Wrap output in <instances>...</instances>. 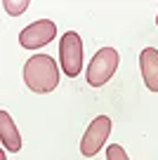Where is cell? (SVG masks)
Masks as SVG:
<instances>
[{
	"mask_svg": "<svg viewBox=\"0 0 158 160\" xmlns=\"http://www.w3.org/2000/svg\"><path fill=\"white\" fill-rule=\"evenodd\" d=\"M24 82L29 90L47 94L59 85V68L50 54H35L24 64Z\"/></svg>",
	"mask_w": 158,
	"mask_h": 160,
	"instance_id": "6da1fadb",
	"label": "cell"
},
{
	"mask_svg": "<svg viewBox=\"0 0 158 160\" xmlns=\"http://www.w3.org/2000/svg\"><path fill=\"white\" fill-rule=\"evenodd\" d=\"M118 61H120V57L113 47H102L87 66V85L102 87L104 82H109L113 78L116 68H118Z\"/></svg>",
	"mask_w": 158,
	"mask_h": 160,
	"instance_id": "7a4b0ae2",
	"label": "cell"
},
{
	"mask_svg": "<svg viewBox=\"0 0 158 160\" xmlns=\"http://www.w3.org/2000/svg\"><path fill=\"white\" fill-rule=\"evenodd\" d=\"M59 59L61 68L69 78H76L83 71V40L76 31H66L59 42Z\"/></svg>",
	"mask_w": 158,
	"mask_h": 160,
	"instance_id": "3957f363",
	"label": "cell"
},
{
	"mask_svg": "<svg viewBox=\"0 0 158 160\" xmlns=\"http://www.w3.org/2000/svg\"><path fill=\"white\" fill-rule=\"evenodd\" d=\"M109 132H111V120L106 115H97V118L90 122V127L85 130L83 141H80V153L85 158H92L102 151L104 141L109 139Z\"/></svg>",
	"mask_w": 158,
	"mask_h": 160,
	"instance_id": "277c9868",
	"label": "cell"
},
{
	"mask_svg": "<svg viewBox=\"0 0 158 160\" xmlns=\"http://www.w3.org/2000/svg\"><path fill=\"white\" fill-rule=\"evenodd\" d=\"M57 35V26L50 19H40L33 21L31 26H26L19 33V45L26 50H35V47H45L50 40Z\"/></svg>",
	"mask_w": 158,
	"mask_h": 160,
	"instance_id": "5b68a950",
	"label": "cell"
},
{
	"mask_svg": "<svg viewBox=\"0 0 158 160\" xmlns=\"http://www.w3.org/2000/svg\"><path fill=\"white\" fill-rule=\"evenodd\" d=\"M139 68H142L144 85L151 92H158V50L156 47H144L139 54Z\"/></svg>",
	"mask_w": 158,
	"mask_h": 160,
	"instance_id": "8992f818",
	"label": "cell"
},
{
	"mask_svg": "<svg viewBox=\"0 0 158 160\" xmlns=\"http://www.w3.org/2000/svg\"><path fill=\"white\" fill-rule=\"evenodd\" d=\"M0 141H3V148L12 151V153H17L21 148V137H19L14 120H12V115L7 111H0Z\"/></svg>",
	"mask_w": 158,
	"mask_h": 160,
	"instance_id": "52a82bcc",
	"label": "cell"
},
{
	"mask_svg": "<svg viewBox=\"0 0 158 160\" xmlns=\"http://www.w3.org/2000/svg\"><path fill=\"white\" fill-rule=\"evenodd\" d=\"M29 0H5V2H3V7H5V12L10 17H19L21 12L24 10H29Z\"/></svg>",
	"mask_w": 158,
	"mask_h": 160,
	"instance_id": "ba28073f",
	"label": "cell"
},
{
	"mask_svg": "<svg viewBox=\"0 0 158 160\" xmlns=\"http://www.w3.org/2000/svg\"><path fill=\"white\" fill-rule=\"evenodd\" d=\"M106 160H130V158H128L123 146L111 144V146H106Z\"/></svg>",
	"mask_w": 158,
	"mask_h": 160,
	"instance_id": "9c48e42d",
	"label": "cell"
},
{
	"mask_svg": "<svg viewBox=\"0 0 158 160\" xmlns=\"http://www.w3.org/2000/svg\"><path fill=\"white\" fill-rule=\"evenodd\" d=\"M0 160H5V148H3V151H0Z\"/></svg>",
	"mask_w": 158,
	"mask_h": 160,
	"instance_id": "30bf717a",
	"label": "cell"
},
{
	"mask_svg": "<svg viewBox=\"0 0 158 160\" xmlns=\"http://www.w3.org/2000/svg\"><path fill=\"white\" fill-rule=\"evenodd\" d=\"M156 24H158V17H156Z\"/></svg>",
	"mask_w": 158,
	"mask_h": 160,
	"instance_id": "8fae6325",
	"label": "cell"
}]
</instances>
